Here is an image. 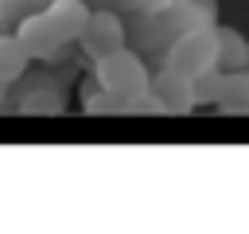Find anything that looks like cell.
<instances>
[{"label":"cell","instance_id":"obj_1","mask_svg":"<svg viewBox=\"0 0 249 234\" xmlns=\"http://www.w3.org/2000/svg\"><path fill=\"white\" fill-rule=\"evenodd\" d=\"M93 78L101 82V90H109V94H117V98H124V101H132V98H140L144 90H148V70H144V62L132 55V51H113V55H101V58H93Z\"/></svg>","mask_w":249,"mask_h":234},{"label":"cell","instance_id":"obj_2","mask_svg":"<svg viewBox=\"0 0 249 234\" xmlns=\"http://www.w3.org/2000/svg\"><path fill=\"white\" fill-rule=\"evenodd\" d=\"M167 66L187 74V78H198L206 70L218 66V35H214V23H202V27H191L183 31L171 51H167Z\"/></svg>","mask_w":249,"mask_h":234},{"label":"cell","instance_id":"obj_3","mask_svg":"<svg viewBox=\"0 0 249 234\" xmlns=\"http://www.w3.org/2000/svg\"><path fill=\"white\" fill-rule=\"evenodd\" d=\"M16 39H19V47L27 51V58H54V55L66 47V39H62V31L54 27V20L47 16V8L23 16V20L16 23Z\"/></svg>","mask_w":249,"mask_h":234},{"label":"cell","instance_id":"obj_4","mask_svg":"<svg viewBox=\"0 0 249 234\" xmlns=\"http://www.w3.org/2000/svg\"><path fill=\"white\" fill-rule=\"evenodd\" d=\"M78 43H82V51L89 58H101V55L121 51L124 47V23H121V16H113V12H89Z\"/></svg>","mask_w":249,"mask_h":234},{"label":"cell","instance_id":"obj_5","mask_svg":"<svg viewBox=\"0 0 249 234\" xmlns=\"http://www.w3.org/2000/svg\"><path fill=\"white\" fill-rule=\"evenodd\" d=\"M148 90L156 94V101H160L163 113H191V109H198L195 78H187V74H179V70H171V66H163V70L148 82Z\"/></svg>","mask_w":249,"mask_h":234},{"label":"cell","instance_id":"obj_6","mask_svg":"<svg viewBox=\"0 0 249 234\" xmlns=\"http://www.w3.org/2000/svg\"><path fill=\"white\" fill-rule=\"evenodd\" d=\"M214 35H218V70H222V74H230V70H245L249 39H245L237 27H226V23H218Z\"/></svg>","mask_w":249,"mask_h":234},{"label":"cell","instance_id":"obj_7","mask_svg":"<svg viewBox=\"0 0 249 234\" xmlns=\"http://www.w3.org/2000/svg\"><path fill=\"white\" fill-rule=\"evenodd\" d=\"M47 16L54 20V27L62 31L66 43H78V35H82V27L89 20V8L82 0H51L47 4Z\"/></svg>","mask_w":249,"mask_h":234},{"label":"cell","instance_id":"obj_8","mask_svg":"<svg viewBox=\"0 0 249 234\" xmlns=\"http://www.w3.org/2000/svg\"><path fill=\"white\" fill-rule=\"evenodd\" d=\"M222 113L233 117H249V70H230L222 74V94L214 101Z\"/></svg>","mask_w":249,"mask_h":234},{"label":"cell","instance_id":"obj_9","mask_svg":"<svg viewBox=\"0 0 249 234\" xmlns=\"http://www.w3.org/2000/svg\"><path fill=\"white\" fill-rule=\"evenodd\" d=\"M82 109L86 113H128V101L117 98V94H109V90H101V82L89 78L82 86Z\"/></svg>","mask_w":249,"mask_h":234},{"label":"cell","instance_id":"obj_10","mask_svg":"<svg viewBox=\"0 0 249 234\" xmlns=\"http://www.w3.org/2000/svg\"><path fill=\"white\" fill-rule=\"evenodd\" d=\"M27 62H31V58H27V51L19 47V39H16V35H4V31H0V78H4L8 86H12L16 78H23Z\"/></svg>","mask_w":249,"mask_h":234},{"label":"cell","instance_id":"obj_11","mask_svg":"<svg viewBox=\"0 0 249 234\" xmlns=\"http://www.w3.org/2000/svg\"><path fill=\"white\" fill-rule=\"evenodd\" d=\"M51 0H0V23L4 27H16L23 16H31V12H39V8H47Z\"/></svg>","mask_w":249,"mask_h":234},{"label":"cell","instance_id":"obj_12","mask_svg":"<svg viewBox=\"0 0 249 234\" xmlns=\"http://www.w3.org/2000/svg\"><path fill=\"white\" fill-rule=\"evenodd\" d=\"M218 94H222V70H218V66L195 78V98H198V105H214Z\"/></svg>","mask_w":249,"mask_h":234},{"label":"cell","instance_id":"obj_13","mask_svg":"<svg viewBox=\"0 0 249 234\" xmlns=\"http://www.w3.org/2000/svg\"><path fill=\"white\" fill-rule=\"evenodd\" d=\"M4 94H8V82H4V78H0V101H4Z\"/></svg>","mask_w":249,"mask_h":234},{"label":"cell","instance_id":"obj_14","mask_svg":"<svg viewBox=\"0 0 249 234\" xmlns=\"http://www.w3.org/2000/svg\"><path fill=\"white\" fill-rule=\"evenodd\" d=\"M245 70H249V58H245Z\"/></svg>","mask_w":249,"mask_h":234}]
</instances>
